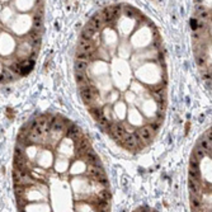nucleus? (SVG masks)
Wrapping results in <instances>:
<instances>
[{
  "instance_id": "nucleus-37",
  "label": "nucleus",
  "mask_w": 212,
  "mask_h": 212,
  "mask_svg": "<svg viewBox=\"0 0 212 212\" xmlns=\"http://www.w3.org/2000/svg\"><path fill=\"white\" fill-rule=\"evenodd\" d=\"M17 203H18V207L22 210V208H24V206L27 205V199H24L23 197H18V199H17Z\"/></svg>"
},
{
  "instance_id": "nucleus-26",
  "label": "nucleus",
  "mask_w": 212,
  "mask_h": 212,
  "mask_svg": "<svg viewBox=\"0 0 212 212\" xmlns=\"http://www.w3.org/2000/svg\"><path fill=\"white\" fill-rule=\"evenodd\" d=\"M98 196H99V198H101V199H103V201H109V199H111V193H109V191H108V189H103V191H101V192H99V194H98Z\"/></svg>"
},
{
  "instance_id": "nucleus-17",
  "label": "nucleus",
  "mask_w": 212,
  "mask_h": 212,
  "mask_svg": "<svg viewBox=\"0 0 212 212\" xmlns=\"http://www.w3.org/2000/svg\"><path fill=\"white\" fill-rule=\"evenodd\" d=\"M88 67V61L85 60H75V71H85Z\"/></svg>"
},
{
  "instance_id": "nucleus-1",
  "label": "nucleus",
  "mask_w": 212,
  "mask_h": 212,
  "mask_svg": "<svg viewBox=\"0 0 212 212\" xmlns=\"http://www.w3.org/2000/svg\"><path fill=\"white\" fill-rule=\"evenodd\" d=\"M109 127H111L109 131L112 132V135L114 136V138H117V140H123V137L126 136V131L122 126L117 125V123H112Z\"/></svg>"
},
{
  "instance_id": "nucleus-11",
  "label": "nucleus",
  "mask_w": 212,
  "mask_h": 212,
  "mask_svg": "<svg viewBox=\"0 0 212 212\" xmlns=\"http://www.w3.org/2000/svg\"><path fill=\"white\" fill-rule=\"evenodd\" d=\"M151 90H152V94H154L155 99H156V102L161 101V99H165V88L159 85V87H154Z\"/></svg>"
},
{
  "instance_id": "nucleus-31",
  "label": "nucleus",
  "mask_w": 212,
  "mask_h": 212,
  "mask_svg": "<svg viewBox=\"0 0 212 212\" xmlns=\"http://www.w3.org/2000/svg\"><path fill=\"white\" fill-rule=\"evenodd\" d=\"M90 112H92V114L94 117H95L97 119L99 118V117H102L103 116V112L101 108H97V107H94V108H90Z\"/></svg>"
},
{
  "instance_id": "nucleus-19",
  "label": "nucleus",
  "mask_w": 212,
  "mask_h": 212,
  "mask_svg": "<svg viewBox=\"0 0 212 212\" xmlns=\"http://www.w3.org/2000/svg\"><path fill=\"white\" fill-rule=\"evenodd\" d=\"M102 18H103V20H104V22H107V23H111L112 20L114 19L113 14H112L111 8H105V9H103V15H102Z\"/></svg>"
},
{
  "instance_id": "nucleus-33",
  "label": "nucleus",
  "mask_w": 212,
  "mask_h": 212,
  "mask_svg": "<svg viewBox=\"0 0 212 212\" xmlns=\"http://www.w3.org/2000/svg\"><path fill=\"white\" fill-rule=\"evenodd\" d=\"M111 10H112V14H113L114 18L119 17V14H121V7H119V5H116V7H112V8H111Z\"/></svg>"
},
{
  "instance_id": "nucleus-46",
  "label": "nucleus",
  "mask_w": 212,
  "mask_h": 212,
  "mask_svg": "<svg viewBox=\"0 0 212 212\" xmlns=\"http://www.w3.org/2000/svg\"><path fill=\"white\" fill-rule=\"evenodd\" d=\"M196 1H197V3H198V1H199V3H201V1H202V0H196Z\"/></svg>"
},
{
  "instance_id": "nucleus-7",
  "label": "nucleus",
  "mask_w": 212,
  "mask_h": 212,
  "mask_svg": "<svg viewBox=\"0 0 212 212\" xmlns=\"http://www.w3.org/2000/svg\"><path fill=\"white\" fill-rule=\"evenodd\" d=\"M123 144L127 149H136L137 146V140L135 135H126L123 137Z\"/></svg>"
},
{
  "instance_id": "nucleus-4",
  "label": "nucleus",
  "mask_w": 212,
  "mask_h": 212,
  "mask_svg": "<svg viewBox=\"0 0 212 212\" xmlns=\"http://www.w3.org/2000/svg\"><path fill=\"white\" fill-rule=\"evenodd\" d=\"M88 149H89V141H88V138L87 137L79 138V141L76 142V154L83 155Z\"/></svg>"
},
{
  "instance_id": "nucleus-29",
  "label": "nucleus",
  "mask_w": 212,
  "mask_h": 212,
  "mask_svg": "<svg viewBox=\"0 0 212 212\" xmlns=\"http://www.w3.org/2000/svg\"><path fill=\"white\" fill-rule=\"evenodd\" d=\"M210 15H211V13L207 9H203V10H201L198 13V18L202 19V20H208V19H210Z\"/></svg>"
},
{
  "instance_id": "nucleus-24",
  "label": "nucleus",
  "mask_w": 212,
  "mask_h": 212,
  "mask_svg": "<svg viewBox=\"0 0 212 212\" xmlns=\"http://www.w3.org/2000/svg\"><path fill=\"white\" fill-rule=\"evenodd\" d=\"M13 182H14V185L22 184V178H20V170H18V169H14V170H13Z\"/></svg>"
},
{
  "instance_id": "nucleus-20",
  "label": "nucleus",
  "mask_w": 212,
  "mask_h": 212,
  "mask_svg": "<svg viewBox=\"0 0 212 212\" xmlns=\"http://www.w3.org/2000/svg\"><path fill=\"white\" fill-rule=\"evenodd\" d=\"M188 174H189V178H192L193 180L199 182L201 180V175H199V169H196V168H191L188 170Z\"/></svg>"
},
{
  "instance_id": "nucleus-28",
  "label": "nucleus",
  "mask_w": 212,
  "mask_h": 212,
  "mask_svg": "<svg viewBox=\"0 0 212 212\" xmlns=\"http://www.w3.org/2000/svg\"><path fill=\"white\" fill-rule=\"evenodd\" d=\"M36 126H38V127L46 129L47 127V118L46 117H40L38 119H36Z\"/></svg>"
},
{
  "instance_id": "nucleus-3",
  "label": "nucleus",
  "mask_w": 212,
  "mask_h": 212,
  "mask_svg": "<svg viewBox=\"0 0 212 212\" xmlns=\"http://www.w3.org/2000/svg\"><path fill=\"white\" fill-rule=\"evenodd\" d=\"M79 50L80 51H84V52H88V54L93 55L94 51H95V47L89 40H85V38H81L79 41Z\"/></svg>"
},
{
  "instance_id": "nucleus-2",
  "label": "nucleus",
  "mask_w": 212,
  "mask_h": 212,
  "mask_svg": "<svg viewBox=\"0 0 212 212\" xmlns=\"http://www.w3.org/2000/svg\"><path fill=\"white\" fill-rule=\"evenodd\" d=\"M81 98H83V102L85 104H90L95 99V93H94L92 88L87 87L84 89H81Z\"/></svg>"
},
{
  "instance_id": "nucleus-6",
  "label": "nucleus",
  "mask_w": 212,
  "mask_h": 212,
  "mask_svg": "<svg viewBox=\"0 0 212 212\" xmlns=\"http://www.w3.org/2000/svg\"><path fill=\"white\" fill-rule=\"evenodd\" d=\"M75 80L79 87H80V90L88 87V79L84 71H75Z\"/></svg>"
},
{
  "instance_id": "nucleus-22",
  "label": "nucleus",
  "mask_w": 212,
  "mask_h": 212,
  "mask_svg": "<svg viewBox=\"0 0 212 212\" xmlns=\"http://www.w3.org/2000/svg\"><path fill=\"white\" fill-rule=\"evenodd\" d=\"M193 155L198 159V160H201V159H203L206 156V150H203L201 146H197V148L194 149V151H193Z\"/></svg>"
},
{
  "instance_id": "nucleus-27",
  "label": "nucleus",
  "mask_w": 212,
  "mask_h": 212,
  "mask_svg": "<svg viewBox=\"0 0 212 212\" xmlns=\"http://www.w3.org/2000/svg\"><path fill=\"white\" fill-rule=\"evenodd\" d=\"M90 54H88V52H84V51H80L79 50L78 52H76V55H75V57L78 58V60H85V61H88V58L90 57Z\"/></svg>"
},
{
  "instance_id": "nucleus-8",
  "label": "nucleus",
  "mask_w": 212,
  "mask_h": 212,
  "mask_svg": "<svg viewBox=\"0 0 212 212\" xmlns=\"http://www.w3.org/2000/svg\"><path fill=\"white\" fill-rule=\"evenodd\" d=\"M188 188L191 191V194H194V196H201V189H199V184L198 182L193 180L192 178L188 179Z\"/></svg>"
},
{
  "instance_id": "nucleus-43",
  "label": "nucleus",
  "mask_w": 212,
  "mask_h": 212,
  "mask_svg": "<svg viewBox=\"0 0 212 212\" xmlns=\"http://www.w3.org/2000/svg\"><path fill=\"white\" fill-rule=\"evenodd\" d=\"M203 9H206V8L203 7V5H197V7H196V10H197V13H199V11H201V10H203Z\"/></svg>"
},
{
  "instance_id": "nucleus-9",
  "label": "nucleus",
  "mask_w": 212,
  "mask_h": 212,
  "mask_svg": "<svg viewBox=\"0 0 212 212\" xmlns=\"http://www.w3.org/2000/svg\"><path fill=\"white\" fill-rule=\"evenodd\" d=\"M138 135H140V137L142 138L144 141H146V142H149V141L152 138V131L150 129L149 126H145V127L140 128V131H138Z\"/></svg>"
},
{
  "instance_id": "nucleus-16",
  "label": "nucleus",
  "mask_w": 212,
  "mask_h": 212,
  "mask_svg": "<svg viewBox=\"0 0 212 212\" xmlns=\"http://www.w3.org/2000/svg\"><path fill=\"white\" fill-rule=\"evenodd\" d=\"M198 146H201L203 150H206V152H210L211 155V141H208L206 137H202L198 141Z\"/></svg>"
},
{
  "instance_id": "nucleus-42",
  "label": "nucleus",
  "mask_w": 212,
  "mask_h": 212,
  "mask_svg": "<svg viewBox=\"0 0 212 212\" xmlns=\"http://www.w3.org/2000/svg\"><path fill=\"white\" fill-rule=\"evenodd\" d=\"M206 138H207L208 141H212V132H211V128L208 129L207 132H206Z\"/></svg>"
},
{
  "instance_id": "nucleus-40",
  "label": "nucleus",
  "mask_w": 212,
  "mask_h": 212,
  "mask_svg": "<svg viewBox=\"0 0 212 212\" xmlns=\"http://www.w3.org/2000/svg\"><path fill=\"white\" fill-rule=\"evenodd\" d=\"M36 14H38V15H41V17H43V14H45V8H43V5H40V7L37 8Z\"/></svg>"
},
{
  "instance_id": "nucleus-23",
  "label": "nucleus",
  "mask_w": 212,
  "mask_h": 212,
  "mask_svg": "<svg viewBox=\"0 0 212 212\" xmlns=\"http://www.w3.org/2000/svg\"><path fill=\"white\" fill-rule=\"evenodd\" d=\"M64 126H65V122L62 119L56 118V121L52 123V126H51V129H54V131H61V129L64 128Z\"/></svg>"
},
{
  "instance_id": "nucleus-30",
  "label": "nucleus",
  "mask_w": 212,
  "mask_h": 212,
  "mask_svg": "<svg viewBox=\"0 0 212 212\" xmlns=\"http://www.w3.org/2000/svg\"><path fill=\"white\" fill-rule=\"evenodd\" d=\"M189 166L191 168H196V169H199V160L194 156V155H192L191 159H189Z\"/></svg>"
},
{
  "instance_id": "nucleus-15",
  "label": "nucleus",
  "mask_w": 212,
  "mask_h": 212,
  "mask_svg": "<svg viewBox=\"0 0 212 212\" xmlns=\"http://www.w3.org/2000/svg\"><path fill=\"white\" fill-rule=\"evenodd\" d=\"M191 205H192V208L194 211L201 210V199H199L198 196H194V194H191Z\"/></svg>"
},
{
  "instance_id": "nucleus-12",
  "label": "nucleus",
  "mask_w": 212,
  "mask_h": 212,
  "mask_svg": "<svg viewBox=\"0 0 212 212\" xmlns=\"http://www.w3.org/2000/svg\"><path fill=\"white\" fill-rule=\"evenodd\" d=\"M1 80L3 81H7V83H9V81H13L14 79H15V75H14V72L11 71L10 69H3V71H1Z\"/></svg>"
},
{
  "instance_id": "nucleus-18",
  "label": "nucleus",
  "mask_w": 212,
  "mask_h": 212,
  "mask_svg": "<svg viewBox=\"0 0 212 212\" xmlns=\"http://www.w3.org/2000/svg\"><path fill=\"white\" fill-rule=\"evenodd\" d=\"M14 166L18 170H25V160L24 158H14Z\"/></svg>"
},
{
  "instance_id": "nucleus-38",
  "label": "nucleus",
  "mask_w": 212,
  "mask_h": 212,
  "mask_svg": "<svg viewBox=\"0 0 212 212\" xmlns=\"http://www.w3.org/2000/svg\"><path fill=\"white\" fill-rule=\"evenodd\" d=\"M149 127L152 131V134H155V132H158L159 128H160V123H159V122H154V123H151Z\"/></svg>"
},
{
  "instance_id": "nucleus-35",
  "label": "nucleus",
  "mask_w": 212,
  "mask_h": 212,
  "mask_svg": "<svg viewBox=\"0 0 212 212\" xmlns=\"http://www.w3.org/2000/svg\"><path fill=\"white\" fill-rule=\"evenodd\" d=\"M14 155L18 158H24V155H23V150L20 148V145H17L15 149H14Z\"/></svg>"
},
{
  "instance_id": "nucleus-14",
  "label": "nucleus",
  "mask_w": 212,
  "mask_h": 212,
  "mask_svg": "<svg viewBox=\"0 0 212 212\" xmlns=\"http://www.w3.org/2000/svg\"><path fill=\"white\" fill-rule=\"evenodd\" d=\"M80 128L78 127V126H74L72 125L71 127L69 128V131H67V134H66V136L67 137H70V138H78L79 136H80Z\"/></svg>"
},
{
  "instance_id": "nucleus-10",
  "label": "nucleus",
  "mask_w": 212,
  "mask_h": 212,
  "mask_svg": "<svg viewBox=\"0 0 212 212\" xmlns=\"http://www.w3.org/2000/svg\"><path fill=\"white\" fill-rule=\"evenodd\" d=\"M95 32H97V29L93 27L92 24H87L84 27V29H83V33H81V37L83 38H85V40H90L92 38V36H94L95 34Z\"/></svg>"
},
{
  "instance_id": "nucleus-41",
  "label": "nucleus",
  "mask_w": 212,
  "mask_h": 212,
  "mask_svg": "<svg viewBox=\"0 0 212 212\" xmlns=\"http://www.w3.org/2000/svg\"><path fill=\"white\" fill-rule=\"evenodd\" d=\"M198 27L201 28V29H205L206 27H207V20H202V19H199V22H198Z\"/></svg>"
},
{
  "instance_id": "nucleus-32",
  "label": "nucleus",
  "mask_w": 212,
  "mask_h": 212,
  "mask_svg": "<svg viewBox=\"0 0 212 212\" xmlns=\"http://www.w3.org/2000/svg\"><path fill=\"white\" fill-rule=\"evenodd\" d=\"M97 121H98V125H99V126H101V127H102V128H107V127H108V119H107V118H105V117H104V116L99 117V118H98V119H97Z\"/></svg>"
},
{
  "instance_id": "nucleus-34",
  "label": "nucleus",
  "mask_w": 212,
  "mask_h": 212,
  "mask_svg": "<svg viewBox=\"0 0 212 212\" xmlns=\"http://www.w3.org/2000/svg\"><path fill=\"white\" fill-rule=\"evenodd\" d=\"M196 62H197V65H198L199 67H202V66H205V65H206V60H205V57H203L202 55H198L196 57Z\"/></svg>"
},
{
  "instance_id": "nucleus-5",
  "label": "nucleus",
  "mask_w": 212,
  "mask_h": 212,
  "mask_svg": "<svg viewBox=\"0 0 212 212\" xmlns=\"http://www.w3.org/2000/svg\"><path fill=\"white\" fill-rule=\"evenodd\" d=\"M84 154H85V158H87V160H88V163H89V164H92V165L101 166V160H99V158L97 156V154L93 151V150L88 149L87 151L84 152Z\"/></svg>"
},
{
  "instance_id": "nucleus-25",
  "label": "nucleus",
  "mask_w": 212,
  "mask_h": 212,
  "mask_svg": "<svg viewBox=\"0 0 212 212\" xmlns=\"http://www.w3.org/2000/svg\"><path fill=\"white\" fill-rule=\"evenodd\" d=\"M14 192H15L17 197H23L25 193V189L22 184H18V185H14Z\"/></svg>"
},
{
  "instance_id": "nucleus-45",
  "label": "nucleus",
  "mask_w": 212,
  "mask_h": 212,
  "mask_svg": "<svg viewBox=\"0 0 212 212\" xmlns=\"http://www.w3.org/2000/svg\"><path fill=\"white\" fill-rule=\"evenodd\" d=\"M193 37H194V38H198V33H196V32H194V33H193Z\"/></svg>"
},
{
  "instance_id": "nucleus-44",
  "label": "nucleus",
  "mask_w": 212,
  "mask_h": 212,
  "mask_svg": "<svg viewBox=\"0 0 212 212\" xmlns=\"http://www.w3.org/2000/svg\"><path fill=\"white\" fill-rule=\"evenodd\" d=\"M159 45H160V42H159V41L156 40V41H155V42L154 43H152V46H154L155 47V48H159Z\"/></svg>"
},
{
  "instance_id": "nucleus-21",
  "label": "nucleus",
  "mask_w": 212,
  "mask_h": 212,
  "mask_svg": "<svg viewBox=\"0 0 212 212\" xmlns=\"http://www.w3.org/2000/svg\"><path fill=\"white\" fill-rule=\"evenodd\" d=\"M33 27H34V29H38V31L43 27V17L38 15V14H34V17H33Z\"/></svg>"
},
{
  "instance_id": "nucleus-13",
  "label": "nucleus",
  "mask_w": 212,
  "mask_h": 212,
  "mask_svg": "<svg viewBox=\"0 0 212 212\" xmlns=\"http://www.w3.org/2000/svg\"><path fill=\"white\" fill-rule=\"evenodd\" d=\"M89 23H90V24H92L95 29H99V28L102 27V24H103V18H102V15H101V14H95V15H93L92 18H90Z\"/></svg>"
},
{
  "instance_id": "nucleus-39",
  "label": "nucleus",
  "mask_w": 212,
  "mask_h": 212,
  "mask_svg": "<svg viewBox=\"0 0 212 212\" xmlns=\"http://www.w3.org/2000/svg\"><path fill=\"white\" fill-rule=\"evenodd\" d=\"M125 13H126V15H127V17H129V18H134V17H135L134 10H132L131 8H128V7L125 8Z\"/></svg>"
},
{
  "instance_id": "nucleus-36",
  "label": "nucleus",
  "mask_w": 212,
  "mask_h": 212,
  "mask_svg": "<svg viewBox=\"0 0 212 212\" xmlns=\"http://www.w3.org/2000/svg\"><path fill=\"white\" fill-rule=\"evenodd\" d=\"M40 137H41V136H38V135H37L34 131H31V132L28 134V138L32 141V142H33V141H38V140H40Z\"/></svg>"
}]
</instances>
